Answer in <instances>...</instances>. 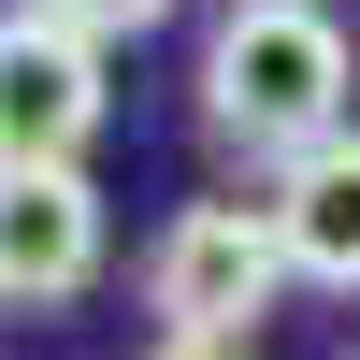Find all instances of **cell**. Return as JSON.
Listing matches in <instances>:
<instances>
[{"instance_id":"7a4b0ae2","label":"cell","mask_w":360,"mask_h":360,"mask_svg":"<svg viewBox=\"0 0 360 360\" xmlns=\"http://www.w3.org/2000/svg\"><path fill=\"white\" fill-rule=\"evenodd\" d=\"M288 288V231L274 202H188V217L144 245V317L188 346H245V317Z\"/></svg>"},{"instance_id":"3957f363","label":"cell","mask_w":360,"mask_h":360,"mask_svg":"<svg viewBox=\"0 0 360 360\" xmlns=\"http://www.w3.org/2000/svg\"><path fill=\"white\" fill-rule=\"evenodd\" d=\"M101 115H115L101 44L72 15H44V0H15L0 15V173H86Z\"/></svg>"},{"instance_id":"8992f818","label":"cell","mask_w":360,"mask_h":360,"mask_svg":"<svg viewBox=\"0 0 360 360\" xmlns=\"http://www.w3.org/2000/svg\"><path fill=\"white\" fill-rule=\"evenodd\" d=\"M44 15H72V29H86V44H130V29H159V15H173V0H44Z\"/></svg>"},{"instance_id":"6da1fadb","label":"cell","mask_w":360,"mask_h":360,"mask_svg":"<svg viewBox=\"0 0 360 360\" xmlns=\"http://www.w3.org/2000/svg\"><path fill=\"white\" fill-rule=\"evenodd\" d=\"M346 29L317 0H231L217 44H202V130L245 144V159H303L346 130Z\"/></svg>"},{"instance_id":"5b68a950","label":"cell","mask_w":360,"mask_h":360,"mask_svg":"<svg viewBox=\"0 0 360 360\" xmlns=\"http://www.w3.org/2000/svg\"><path fill=\"white\" fill-rule=\"evenodd\" d=\"M274 231H288V274L303 288H360V130L274 159Z\"/></svg>"},{"instance_id":"277c9868","label":"cell","mask_w":360,"mask_h":360,"mask_svg":"<svg viewBox=\"0 0 360 360\" xmlns=\"http://www.w3.org/2000/svg\"><path fill=\"white\" fill-rule=\"evenodd\" d=\"M101 288V188L86 173H0V303L44 317Z\"/></svg>"},{"instance_id":"52a82bcc","label":"cell","mask_w":360,"mask_h":360,"mask_svg":"<svg viewBox=\"0 0 360 360\" xmlns=\"http://www.w3.org/2000/svg\"><path fill=\"white\" fill-rule=\"evenodd\" d=\"M144 360H245V346H188V332H159V346H144Z\"/></svg>"}]
</instances>
